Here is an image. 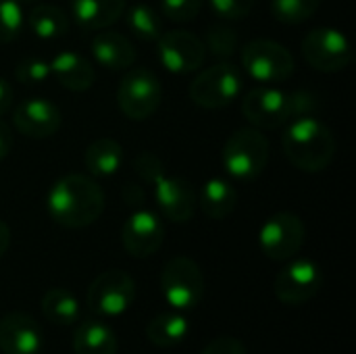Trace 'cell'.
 I'll return each mask as SVG.
<instances>
[{"instance_id":"29","label":"cell","mask_w":356,"mask_h":354,"mask_svg":"<svg viewBox=\"0 0 356 354\" xmlns=\"http://www.w3.org/2000/svg\"><path fill=\"white\" fill-rule=\"evenodd\" d=\"M25 27V13L19 0H0V44L19 40Z\"/></svg>"},{"instance_id":"16","label":"cell","mask_w":356,"mask_h":354,"mask_svg":"<svg viewBox=\"0 0 356 354\" xmlns=\"http://www.w3.org/2000/svg\"><path fill=\"white\" fill-rule=\"evenodd\" d=\"M15 127L27 138H50L63 123L60 108L48 98H27L13 113Z\"/></svg>"},{"instance_id":"26","label":"cell","mask_w":356,"mask_h":354,"mask_svg":"<svg viewBox=\"0 0 356 354\" xmlns=\"http://www.w3.org/2000/svg\"><path fill=\"white\" fill-rule=\"evenodd\" d=\"M42 313L50 323L67 328L79 319V303L69 290L52 288L42 298Z\"/></svg>"},{"instance_id":"37","label":"cell","mask_w":356,"mask_h":354,"mask_svg":"<svg viewBox=\"0 0 356 354\" xmlns=\"http://www.w3.org/2000/svg\"><path fill=\"white\" fill-rule=\"evenodd\" d=\"M13 98H15V92H13V86L0 77V117L13 106Z\"/></svg>"},{"instance_id":"34","label":"cell","mask_w":356,"mask_h":354,"mask_svg":"<svg viewBox=\"0 0 356 354\" xmlns=\"http://www.w3.org/2000/svg\"><path fill=\"white\" fill-rule=\"evenodd\" d=\"M134 167H136V173H138V175L142 177V182H146V184H150L161 171H165L161 159H159L156 154H152L150 150L138 154L136 161H134Z\"/></svg>"},{"instance_id":"14","label":"cell","mask_w":356,"mask_h":354,"mask_svg":"<svg viewBox=\"0 0 356 354\" xmlns=\"http://www.w3.org/2000/svg\"><path fill=\"white\" fill-rule=\"evenodd\" d=\"M165 240V227L154 211H134L121 227V244L134 259H146L154 255Z\"/></svg>"},{"instance_id":"24","label":"cell","mask_w":356,"mask_h":354,"mask_svg":"<svg viewBox=\"0 0 356 354\" xmlns=\"http://www.w3.org/2000/svg\"><path fill=\"white\" fill-rule=\"evenodd\" d=\"M75 354H117V336L100 321H83L73 334Z\"/></svg>"},{"instance_id":"35","label":"cell","mask_w":356,"mask_h":354,"mask_svg":"<svg viewBox=\"0 0 356 354\" xmlns=\"http://www.w3.org/2000/svg\"><path fill=\"white\" fill-rule=\"evenodd\" d=\"M290 100H292V119L294 117H302V115H317V111L321 108L319 98L313 92H290Z\"/></svg>"},{"instance_id":"15","label":"cell","mask_w":356,"mask_h":354,"mask_svg":"<svg viewBox=\"0 0 356 354\" xmlns=\"http://www.w3.org/2000/svg\"><path fill=\"white\" fill-rule=\"evenodd\" d=\"M150 184L154 186V200L165 219L173 223H186L194 217L198 198L188 179L161 171Z\"/></svg>"},{"instance_id":"6","label":"cell","mask_w":356,"mask_h":354,"mask_svg":"<svg viewBox=\"0 0 356 354\" xmlns=\"http://www.w3.org/2000/svg\"><path fill=\"white\" fill-rule=\"evenodd\" d=\"M163 100V86L156 73L146 67L129 69L117 88V104L121 113L131 121L150 119Z\"/></svg>"},{"instance_id":"40","label":"cell","mask_w":356,"mask_h":354,"mask_svg":"<svg viewBox=\"0 0 356 354\" xmlns=\"http://www.w3.org/2000/svg\"><path fill=\"white\" fill-rule=\"evenodd\" d=\"M19 2H38V0H19Z\"/></svg>"},{"instance_id":"21","label":"cell","mask_w":356,"mask_h":354,"mask_svg":"<svg viewBox=\"0 0 356 354\" xmlns=\"http://www.w3.org/2000/svg\"><path fill=\"white\" fill-rule=\"evenodd\" d=\"M198 204L209 219L221 221L227 215H232V211L236 209L238 190L232 182L223 179V177H211L209 182H204V186L200 190Z\"/></svg>"},{"instance_id":"3","label":"cell","mask_w":356,"mask_h":354,"mask_svg":"<svg viewBox=\"0 0 356 354\" xmlns=\"http://www.w3.org/2000/svg\"><path fill=\"white\" fill-rule=\"evenodd\" d=\"M269 161V140L257 127H240L223 144L221 163L225 171L242 182L259 177Z\"/></svg>"},{"instance_id":"28","label":"cell","mask_w":356,"mask_h":354,"mask_svg":"<svg viewBox=\"0 0 356 354\" xmlns=\"http://www.w3.org/2000/svg\"><path fill=\"white\" fill-rule=\"evenodd\" d=\"M321 0H271V13L280 23L286 25H298L311 19Z\"/></svg>"},{"instance_id":"36","label":"cell","mask_w":356,"mask_h":354,"mask_svg":"<svg viewBox=\"0 0 356 354\" xmlns=\"http://www.w3.org/2000/svg\"><path fill=\"white\" fill-rule=\"evenodd\" d=\"M200 354H248L246 353V346L242 340L238 338H232V336H223V338H217L213 340L211 344H207V348Z\"/></svg>"},{"instance_id":"31","label":"cell","mask_w":356,"mask_h":354,"mask_svg":"<svg viewBox=\"0 0 356 354\" xmlns=\"http://www.w3.org/2000/svg\"><path fill=\"white\" fill-rule=\"evenodd\" d=\"M50 63L44 61V58H35V56H29V58H23L17 67H15V77L19 83H25V86H38V83H44L48 77H50Z\"/></svg>"},{"instance_id":"12","label":"cell","mask_w":356,"mask_h":354,"mask_svg":"<svg viewBox=\"0 0 356 354\" xmlns=\"http://www.w3.org/2000/svg\"><path fill=\"white\" fill-rule=\"evenodd\" d=\"M156 54L167 71L175 75H188L202 67L207 58V46L204 40L196 33L186 29H173L159 35Z\"/></svg>"},{"instance_id":"2","label":"cell","mask_w":356,"mask_h":354,"mask_svg":"<svg viewBox=\"0 0 356 354\" xmlns=\"http://www.w3.org/2000/svg\"><path fill=\"white\" fill-rule=\"evenodd\" d=\"M282 146L288 161L305 173L325 171L336 154V138L317 115L294 117L286 123Z\"/></svg>"},{"instance_id":"1","label":"cell","mask_w":356,"mask_h":354,"mask_svg":"<svg viewBox=\"0 0 356 354\" xmlns=\"http://www.w3.org/2000/svg\"><path fill=\"white\" fill-rule=\"evenodd\" d=\"M46 209L56 225L65 230H83L100 219L104 211V192L92 175L69 173L52 184Z\"/></svg>"},{"instance_id":"7","label":"cell","mask_w":356,"mask_h":354,"mask_svg":"<svg viewBox=\"0 0 356 354\" xmlns=\"http://www.w3.org/2000/svg\"><path fill=\"white\" fill-rule=\"evenodd\" d=\"M242 67L254 81L271 86L286 81L294 73V56L280 42L257 38L242 48Z\"/></svg>"},{"instance_id":"30","label":"cell","mask_w":356,"mask_h":354,"mask_svg":"<svg viewBox=\"0 0 356 354\" xmlns=\"http://www.w3.org/2000/svg\"><path fill=\"white\" fill-rule=\"evenodd\" d=\"M204 46L209 48V52H211L215 58L227 61V58L234 56L236 50H238V33H236L232 27L223 25V23H215V25H211L209 31H207V42H204Z\"/></svg>"},{"instance_id":"10","label":"cell","mask_w":356,"mask_h":354,"mask_svg":"<svg viewBox=\"0 0 356 354\" xmlns=\"http://www.w3.org/2000/svg\"><path fill=\"white\" fill-rule=\"evenodd\" d=\"M307 227L296 213L282 211L271 215L259 232V246L271 261L292 259L305 244Z\"/></svg>"},{"instance_id":"20","label":"cell","mask_w":356,"mask_h":354,"mask_svg":"<svg viewBox=\"0 0 356 354\" xmlns=\"http://www.w3.org/2000/svg\"><path fill=\"white\" fill-rule=\"evenodd\" d=\"M50 73L56 77V81L71 92H86L94 83V67L92 63L71 50L58 52L50 61Z\"/></svg>"},{"instance_id":"17","label":"cell","mask_w":356,"mask_h":354,"mask_svg":"<svg viewBox=\"0 0 356 354\" xmlns=\"http://www.w3.org/2000/svg\"><path fill=\"white\" fill-rule=\"evenodd\" d=\"M44 336L33 317L8 313L0 319V351L4 354H40Z\"/></svg>"},{"instance_id":"32","label":"cell","mask_w":356,"mask_h":354,"mask_svg":"<svg viewBox=\"0 0 356 354\" xmlns=\"http://www.w3.org/2000/svg\"><path fill=\"white\" fill-rule=\"evenodd\" d=\"M202 2L204 0H161V10L167 19L186 23L198 17V13L202 10Z\"/></svg>"},{"instance_id":"8","label":"cell","mask_w":356,"mask_h":354,"mask_svg":"<svg viewBox=\"0 0 356 354\" xmlns=\"http://www.w3.org/2000/svg\"><path fill=\"white\" fill-rule=\"evenodd\" d=\"M136 298L134 277L121 269L100 273L88 288V309L96 317H121Z\"/></svg>"},{"instance_id":"23","label":"cell","mask_w":356,"mask_h":354,"mask_svg":"<svg viewBox=\"0 0 356 354\" xmlns=\"http://www.w3.org/2000/svg\"><path fill=\"white\" fill-rule=\"evenodd\" d=\"M188 334H190V321H188L186 313L173 311V309L150 319V323L146 328L148 340L159 348L179 346L188 338Z\"/></svg>"},{"instance_id":"22","label":"cell","mask_w":356,"mask_h":354,"mask_svg":"<svg viewBox=\"0 0 356 354\" xmlns=\"http://www.w3.org/2000/svg\"><path fill=\"white\" fill-rule=\"evenodd\" d=\"M83 165L92 177H111L123 165V146L113 138H98L86 148Z\"/></svg>"},{"instance_id":"11","label":"cell","mask_w":356,"mask_h":354,"mask_svg":"<svg viewBox=\"0 0 356 354\" xmlns=\"http://www.w3.org/2000/svg\"><path fill=\"white\" fill-rule=\"evenodd\" d=\"M242 113L257 129H277L292 119L290 92L273 86H257L242 98Z\"/></svg>"},{"instance_id":"33","label":"cell","mask_w":356,"mask_h":354,"mask_svg":"<svg viewBox=\"0 0 356 354\" xmlns=\"http://www.w3.org/2000/svg\"><path fill=\"white\" fill-rule=\"evenodd\" d=\"M213 10L225 21H242L250 15L254 0H209Z\"/></svg>"},{"instance_id":"27","label":"cell","mask_w":356,"mask_h":354,"mask_svg":"<svg viewBox=\"0 0 356 354\" xmlns=\"http://www.w3.org/2000/svg\"><path fill=\"white\" fill-rule=\"evenodd\" d=\"M125 23L129 27V31L144 40V42H156L159 35L163 33V25H161V15L148 6V4H134L129 8H125Z\"/></svg>"},{"instance_id":"13","label":"cell","mask_w":356,"mask_h":354,"mask_svg":"<svg viewBox=\"0 0 356 354\" xmlns=\"http://www.w3.org/2000/svg\"><path fill=\"white\" fill-rule=\"evenodd\" d=\"M323 288V271L311 259L290 261L275 277L273 290L284 305H305L313 300Z\"/></svg>"},{"instance_id":"39","label":"cell","mask_w":356,"mask_h":354,"mask_svg":"<svg viewBox=\"0 0 356 354\" xmlns=\"http://www.w3.org/2000/svg\"><path fill=\"white\" fill-rule=\"evenodd\" d=\"M8 246H10V227L4 221H0V257L6 255Z\"/></svg>"},{"instance_id":"18","label":"cell","mask_w":356,"mask_h":354,"mask_svg":"<svg viewBox=\"0 0 356 354\" xmlns=\"http://www.w3.org/2000/svg\"><path fill=\"white\" fill-rule=\"evenodd\" d=\"M127 8V0H71L73 21L86 31L115 25Z\"/></svg>"},{"instance_id":"19","label":"cell","mask_w":356,"mask_h":354,"mask_svg":"<svg viewBox=\"0 0 356 354\" xmlns=\"http://www.w3.org/2000/svg\"><path fill=\"white\" fill-rule=\"evenodd\" d=\"M92 56L108 71H125L136 61L134 44L117 31H100L90 42Z\"/></svg>"},{"instance_id":"9","label":"cell","mask_w":356,"mask_h":354,"mask_svg":"<svg viewBox=\"0 0 356 354\" xmlns=\"http://www.w3.org/2000/svg\"><path fill=\"white\" fill-rule=\"evenodd\" d=\"M302 56L305 61L323 73H336L350 65L353 48L348 38L334 27H317L311 29L302 40Z\"/></svg>"},{"instance_id":"25","label":"cell","mask_w":356,"mask_h":354,"mask_svg":"<svg viewBox=\"0 0 356 354\" xmlns=\"http://www.w3.org/2000/svg\"><path fill=\"white\" fill-rule=\"evenodd\" d=\"M25 23L29 25L31 33L40 40H58L69 29V17L63 8L54 4H35L29 15L25 17Z\"/></svg>"},{"instance_id":"5","label":"cell","mask_w":356,"mask_h":354,"mask_svg":"<svg viewBox=\"0 0 356 354\" xmlns=\"http://www.w3.org/2000/svg\"><path fill=\"white\" fill-rule=\"evenodd\" d=\"M161 290L173 311H192L204 296V275L190 257H173L161 271Z\"/></svg>"},{"instance_id":"4","label":"cell","mask_w":356,"mask_h":354,"mask_svg":"<svg viewBox=\"0 0 356 354\" xmlns=\"http://www.w3.org/2000/svg\"><path fill=\"white\" fill-rule=\"evenodd\" d=\"M242 88H244L242 71L236 65L221 61V63L200 71L194 77V81L190 86V98L196 106L217 111V108H225L232 102H236Z\"/></svg>"},{"instance_id":"38","label":"cell","mask_w":356,"mask_h":354,"mask_svg":"<svg viewBox=\"0 0 356 354\" xmlns=\"http://www.w3.org/2000/svg\"><path fill=\"white\" fill-rule=\"evenodd\" d=\"M10 148H13V131L4 121H0V161L8 156Z\"/></svg>"}]
</instances>
